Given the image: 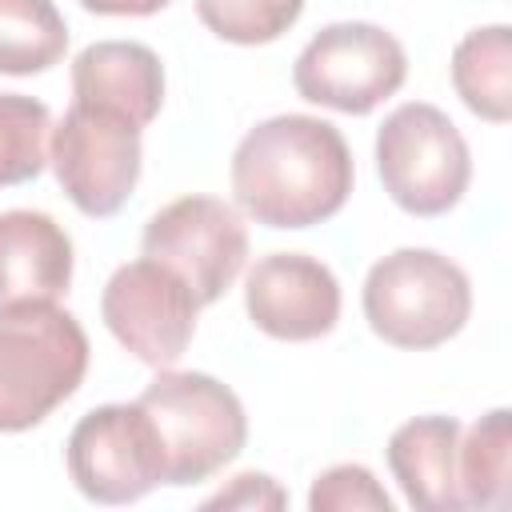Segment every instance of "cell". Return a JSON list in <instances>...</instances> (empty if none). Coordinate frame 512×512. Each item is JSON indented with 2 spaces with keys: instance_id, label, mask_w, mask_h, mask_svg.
<instances>
[{
  "instance_id": "1",
  "label": "cell",
  "mask_w": 512,
  "mask_h": 512,
  "mask_svg": "<svg viewBox=\"0 0 512 512\" xmlns=\"http://www.w3.org/2000/svg\"><path fill=\"white\" fill-rule=\"evenodd\" d=\"M352 152L336 124L304 112L268 116L232 152L236 208L280 232L332 220L352 196Z\"/></svg>"
},
{
  "instance_id": "2",
  "label": "cell",
  "mask_w": 512,
  "mask_h": 512,
  "mask_svg": "<svg viewBox=\"0 0 512 512\" xmlns=\"http://www.w3.org/2000/svg\"><path fill=\"white\" fill-rule=\"evenodd\" d=\"M368 328L404 352H428L460 336L472 316L468 272L436 248H396L380 256L360 288Z\"/></svg>"
},
{
  "instance_id": "3",
  "label": "cell",
  "mask_w": 512,
  "mask_h": 512,
  "mask_svg": "<svg viewBox=\"0 0 512 512\" xmlns=\"http://www.w3.org/2000/svg\"><path fill=\"white\" fill-rule=\"evenodd\" d=\"M88 336L60 304L0 312V432L48 420L88 372Z\"/></svg>"
},
{
  "instance_id": "4",
  "label": "cell",
  "mask_w": 512,
  "mask_h": 512,
  "mask_svg": "<svg viewBox=\"0 0 512 512\" xmlns=\"http://www.w3.org/2000/svg\"><path fill=\"white\" fill-rule=\"evenodd\" d=\"M136 404L148 412L160 436L164 484L172 488L204 484L248 444V416L240 396L208 372L160 368V376L136 396Z\"/></svg>"
},
{
  "instance_id": "5",
  "label": "cell",
  "mask_w": 512,
  "mask_h": 512,
  "mask_svg": "<svg viewBox=\"0 0 512 512\" xmlns=\"http://www.w3.org/2000/svg\"><path fill=\"white\" fill-rule=\"evenodd\" d=\"M376 172L396 208L432 220L452 212L472 180V152L436 104L408 100L376 128Z\"/></svg>"
},
{
  "instance_id": "6",
  "label": "cell",
  "mask_w": 512,
  "mask_h": 512,
  "mask_svg": "<svg viewBox=\"0 0 512 512\" xmlns=\"http://www.w3.org/2000/svg\"><path fill=\"white\" fill-rule=\"evenodd\" d=\"M408 76L404 44L368 20H336L324 24L292 64V88L300 100L344 112L368 116L388 96L400 92Z\"/></svg>"
},
{
  "instance_id": "7",
  "label": "cell",
  "mask_w": 512,
  "mask_h": 512,
  "mask_svg": "<svg viewBox=\"0 0 512 512\" xmlns=\"http://www.w3.org/2000/svg\"><path fill=\"white\" fill-rule=\"evenodd\" d=\"M140 132L144 128L116 112L72 100L48 132V164L72 208L92 220H108L128 204L144 164Z\"/></svg>"
},
{
  "instance_id": "8",
  "label": "cell",
  "mask_w": 512,
  "mask_h": 512,
  "mask_svg": "<svg viewBox=\"0 0 512 512\" xmlns=\"http://www.w3.org/2000/svg\"><path fill=\"white\" fill-rule=\"evenodd\" d=\"M64 464L76 492L92 504H132L164 484L160 436L136 400L84 412L68 432Z\"/></svg>"
},
{
  "instance_id": "9",
  "label": "cell",
  "mask_w": 512,
  "mask_h": 512,
  "mask_svg": "<svg viewBox=\"0 0 512 512\" xmlns=\"http://www.w3.org/2000/svg\"><path fill=\"white\" fill-rule=\"evenodd\" d=\"M140 248L172 268L204 308L216 304L244 272L248 228L240 212L216 196H180L148 216Z\"/></svg>"
},
{
  "instance_id": "10",
  "label": "cell",
  "mask_w": 512,
  "mask_h": 512,
  "mask_svg": "<svg viewBox=\"0 0 512 512\" xmlns=\"http://www.w3.org/2000/svg\"><path fill=\"white\" fill-rule=\"evenodd\" d=\"M196 312L200 300L192 288L152 256L120 264L100 292V316L108 332L148 368H172L188 352L196 336Z\"/></svg>"
},
{
  "instance_id": "11",
  "label": "cell",
  "mask_w": 512,
  "mask_h": 512,
  "mask_svg": "<svg viewBox=\"0 0 512 512\" xmlns=\"http://www.w3.org/2000/svg\"><path fill=\"white\" fill-rule=\"evenodd\" d=\"M244 312L272 340H320L340 320V284L316 256L272 252L260 256L244 276Z\"/></svg>"
},
{
  "instance_id": "12",
  "label": "cell",
  "mask_w": 512,
  "mask_h": 512,
  "mask_svg": "<svg viewBox=\"0 0 512 512\" xmlns=\"http://www.w3.org/2000/svg\"><path fill=\"white\" fill-rule=\"evenodd\" d=\"M72 284V236L32 208L0 212V312L56 304Z\"/></svg>"
},
{
  "instance_id": "13",
  "label": "cell",
  "mask_w": 512,
  "mask_h": 512,
  "mask_svg": "<svg viewBox=\"0 0 512 512\" xmlns=\"http://www.w3.org/2000/svg\"><path fill=\"white\" fill-rule=\"evenodd\" d=\"M72 100L148 128L164 104V64L148 44L96 40L72 60Z\"/></svg>"
},
{
  "instance_id": "14",
  "label": "cell",
  "mask_w": 512,
  "mask_h": 512,
  "mask_svg": "<svg viewBox=\"0 0 512 512\" xmlns=\"http://www.w3.org/2000/svg\"><path fill=\"white\" fill-rule=\"evenodd\" d=\"M464 424L456 416H412L388 436V468L416 512H460L456 448Z\"/></svg>"
},
{
  "instance_id": "15",
  "label": "cell",
  "mask_w": 512,
  "mask_h": 512,
  "mask_svg": "<svg viewBox=\"0 0 512 512\" xmlns=\"http://www.w3.org/2000/svg\"><path fill=\"white\" fill-rule=\"evenodd\" d=\"M452 88L464 108L488 124L512 120V28H472L452 48Z\"/></svg>"
},
{
  "instance_id": "16",
  "label": "cell",
  "mask_w": 512,
  "mask_h": 512,
  "mask_svg": "<svg viewBox=\"0 0 512 512\" xmlns=\"http://www.w3.org/2000/svg\"><path fill=\"white\" fill-rule=\"evenodd\" d=\"M456 488H460V512L508 508V492H512V412L508 408H492L472 428L460 432Z\"/></svg>"
},
{
  "instance_id": "17",
  "label": "cell",
  "mask_w": 512,
  "mask_h": 512,
  "mask_svg": "<svg viewBox=\"0 0 512 512\" xmlns=\"http://www.w3.org/2000/svg\"><path fill=\"white\" fill-rule=\"evenodd\" d=\"M68 24L52 0H0V76H36L64 60Z\"/></svg>"
},
{
  "instance_id": "18",
  "label": "cell",
  "mask_w": 512,
  "mask_h": 512,
  "mask_svg": "<svg viewBox=\"0 0 512 512\" xmlns=\"http://www.w3.org/2000/svg\"><path fill=\"white\" fill-rule=\"evenodd\" d=\"M52 116L24 92H0V188L28 184L48 164Z\"/></svg>"
},
{
  "instance_id": "19",
  "label": "cell",
  "mask_w": 512,
  "mask_h": 512,
  "mask_svg": "<svg viewBox=\"0 0 512 512\" xmlns=\"http://www.w3.org/2000/svg\"><path fill=\"white\" fill-rule=\"evenodd\" d=\"M304 12V0H196L200 24L224 44L256 48L280 40Z\"/></svg>"
},
{
  "instance_id": "20",
  "label": "cell",
  "mask_w": 512,
  "mask_h": 512,
  "mask_svg": "<svg viewBox=\"0 0 512 512\" xmlns=\"http://www.w3.org/2000/svg\"><path fill=\"white\" fill-rule=\"evenodd\" d=\"M308 508L312 512H392V496L384 492V484L364 468V464H332L324 468L312 488H308Z\"/></svg>"
},
{
  "instance_id": "21",
  "label": "cell",
  "mask_w": 512,
  "mask_h": 512,
  "mask_svg": "<svg viewBox=\"0 0 512 512\" xmlns=\"http://www.w3.org/2000/svg\"><path fill=\"white\" fill-rule=\"evenodd\" d=\"M288 492L268 476V472H240L232 476L228 488L204 500V508H284Z\"/></svg>"
},
{
  "instance_id": "22",
  "label": "cell",
  "mask_w": 512,
  "mask_h": 512,
  "mask_svg": "<svg viewBox=\"0 0 512 512\" xmlns=\"http://www.w3.org/2000/svg\"><path fill=\"white\" fill-rule=\"evenodd\" d=\"M96 16H152L168 8V0H80Z\"/></svg>"
}]
</instances>
